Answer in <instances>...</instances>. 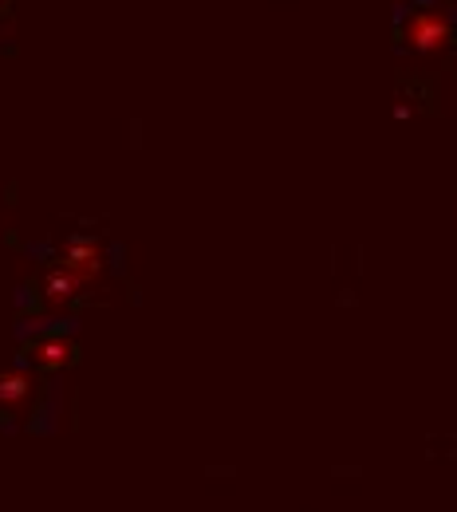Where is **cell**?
<instances>
[{
    "label": "cell",
    "mask_w": 457,
    "mask_h": 512,
    "mask_svg": "<svg viewBox=\"0 0 457 512\" xmlns=\"http://www.w3.org/2000/svg\"><path fill=\"white\" fill-rule=\"evenodd\" d=\"M36 394V379L28 371H0V410H24Z\"/></svg>",
    "instance_id": "5"
},
{
    "label": "cell",
    "mask_w": 457,
    "mask_h": 512,
    "mask_svg": "<svg viewBox=\"0 0 457 512\" xmlns=\"http://www.w3.org/2000/svg\"><path fill=\"white\" fill-rule=\"evenodd\" d=\"M28 359L40 371H64L67 363H75V343L64 335H40L36 343H28Z\"/></svg>",
    "instance_id": "3"
},
{
    "label": "cell",
    "mask_w": 457,
    "mask_h": 512,
    "mask_svg": "<svg viewBox=\"0 0 457 512\" xmlns=\"http://www.w3.org/2000/svg\"><path fill=\"white\" fill-rule=\"evenodd\" d=\"M60 268L79 280V288H91V284H99V276L107 268V253L95 237H71L60 249Z\"/></svg>",
    "instance_id": "2"
},
{
    "label": "cell",
    "mask_w": 457,
    "mask_h": 512,
    "mask_svg": "<svg viewBox=\"0 0 457 512\" xmlns=\"http://www.w3.org/2000/svg\"><path fill=\"white\" fill-rule=\"evenodd\" d=\"M79 292H83V288H79V280H75L71 272H64L60 264H56V268H48V272H44V280H40V300H44L52 312L67 308Z\"/></svg>",
    "instance_id": "4"
},
{
    "label": "cell",
    "mask_w": 457,
    "mask_h": 512,
    "mask_svg": "<svg viewBox=\"0 0 457 512\" xmlns=\"http://www.w3.org/2000/svg\"><path fill=\"white\" fill-rule=\"evenodd\" d=\"M454 16L438 4V0H414L398 12L394 20V40L406 52H422V56H438L454 44Z\"/></svg>",
    "instance_id": "1"
}]
</instances>
